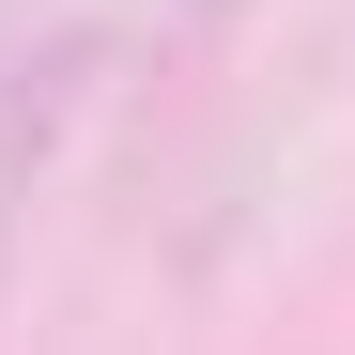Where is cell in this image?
<instances>
[{"label":"cell","mask_w":355,"mask_h":355,"mask_svg":"<svg viewBox=\"0 0 355 355\" xmlns=\"http://www.w3.org/2000/svg\"><path fill=\"white\" fill-rule=\"evenodd\" d=\"M62 124H78V46L0 62V263H16V232H31V186H46V155H62Z\"/></svg>","instance_id":"cell-1"},{"label":"cell","mask_w":355,"mask_h":355,"mask_svg":"<svg viewBox=\"0 0 355 355\" xmlns=\"http://www.w3.org/2000/svg\"><path fill=\"white\" fill-rule=\"evenodd\" d=\"M186 16H232V0H186Z\"/></svg>","instance_id":"cell-2"}]
</instances>
